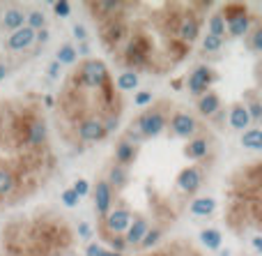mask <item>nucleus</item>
<instances>
[{
	"label": "nucleus",
	"instance_id": "1",
	"mask_svg": "<svg viewBox=\"0 0 262 256\" xmlns=\"http://www.w3.org/2000/svg\"><path fill=\"white\" fill-rule=\"evenodd\" d=\"M212 3H85L99 42L127 72L168 74L186 60Z\"/></svg>",
	"mask_w": 262,
	"mask_h": 256
},
{
	"label": "nucleus",
	"instance_id": "2",
	"mask_svg": "<svg viewBox=\"0 0 262 256\" xmlns=\"http://www.w3.org/2000/svg\"><path fill=\"white\" fill-rule=\"evenodd\" d=\"M58 162L41 100L35 92L0 97V203L16 206L53 178Z\"/></svg>",
	"mask_w": 262,
	"mask_h": 256
},
{
	"label": "nucleus",
	"instance_id": "3",
	"mask_svg": "<svg viewBox=\"0 0 262 256\" xmlns=\"http://www.w3.org/2000/svg\"><path fill=\"white\" fill-rule=\"evenodd\" d=\"M122 111V92L115 88V78L106 63L85 58L74 65L58 90L55 127L64 143L72 146L76 129L85 123H101L106 134H113L120 127Z\"/></svg>",
	"mask_w": 262,
	"mask_h": 256
},
{
	"label": "nucleus",
	"instance_id": "4",
	"mask_svg": "<svg viewBox=\"0 0 262 256\" xmlns=\"http://www.w3.org/2000/svg\"><path fill=\"white\" fill-rule=\"evenodd\" d=\"M72 240L74 233L62 215L41 210L5 226L0 256H64Z\"/></svg>",
	"mask_w": 262,
	"mask_h": 256
},
{
	"label": "nucleus",
	"instance_id": "5",
	"mask_svg": "<svg viewBox=\"0 0 262 256\" xmlns=\"http://www.w3.org/2000/svg\"><path fill=\"white\" fill-rule=\"evenodd\" d=\"M228 210L226 222L237 235L249 229L260 231V162L239 166L228 183Z\"/></svg>",
	"mask_w": 262,
	"mask_h": 256
},
{
	"label": "nucleus",
	"instance_id": "6",
	"mask_svg": "<svg viewBox=\"0 0 262 256\" xmlns=\"http://www.w3.org/2000/svg\"><path fill=\"white\" fill-rule=\"evenodd\" d=\"M168 102H161V104L157 106H149V109H145L143 113L138 115V120L134 123L136 132L140 134L143 139H149V136H157V134H161L163 129H166L168 125Z\"/></svg>",
	"mask_w": 262,
	"mask_h": 256
},
{
	"label": "nucleus",
	"instance_id": "7",
	"mask_svg": "<svg viewBox=\"0 0 262 256\" xmlns=\"http://www.w3.org/2000/svg\"><path fill=\"white\" fill-rule=\"evenodd\" d=\"M216 78H219V74L214 72L212 67L200 65V67H195L193 72L186 76V88H189V92H193V95H205V92H209V86H212Z\"/></svg>",
	"mask_w": 262,
	"mask_h": 256
},
{
	"label": "nucleus",
	"instance_id": "8",
	"mask_svg": "<svg viewBox=\"0 0 262 256\" xmlns=\"http://www.w3.org/2000/svg\"><path fill=\"white\" fill-rule=\"evenodd\" d=\"M92 196H95V210L99 217H106L111 212V206H113V189L108 187L106 180H97L95 187H92Z\"/></svg>",
	"mask_w": 262,
	"mask_h": 256
},
{
	"label": "nucleus",
	"instance_id": "9",
	"mask_svg": "<svg viewBox=\"0 0 262 256\" xmlns=\"http://www.w3.org/2000/svg\"><path fill=\"white\" fill-rule=\"evenodd\" d=\"M193 252H198V249H195L189 240H172V243L163 245V247H159V249L140 252V254H134V256H191Z\"/></svg>",
	"mask_w": 262,
	"mask_h": 256
},
{
	"label": "nucleus",
	"instance_id": "10",
	"mask_svg": "<svg viewBox=\"0 0 262 256\" xmlns=\"http://www.w3.org/2000/svg\"><path fill=\"white\" fill-rule=\"evenodd\" d=\"M168 125H170V132L182 139H189L191 134H195V129H198V123L193 120V115L184 113V111H175V113L170 115V120H168Z\"/></svg>",
	"mask_w": 262,
	"mask_h": 256
},
{
	"label": "nucleus",
	"instance_id": "11",
	"mask_svg": "<svg viewBox=\"0 0 262 256\" xmlns=\"http://www.w3.org/2000/svg\"><path fill=\"white\" fill-rule=\"evenodd\" d=\"M35 37H37V32L32 30V28L21 26V28H16L14 32H9V37H7L5 44H7L9 51H26L28 46H32Z\"/></svg>",
	"mask_w": 262,
	"mask_h": 256
},
{
	"label": "nucleus",
	"instance_id": "12",
	"mask_svg": "<svg viewBox=\"0 0 262 256\" xmlns=\"http://www.w3.org/2000/svg\"><path fill=\"white\" fill-rule=\"evenodd\" d=\"M136 155H138V148H136L134 141H129V139L122 136L118 143H115V162H118V166H124V169H127L129 164L136 162Z\"/></svg>",
	"mask_w": 262,
	"mask_h": 256
},
{
	"label": "nucleus",
	"instance_id": "13",
	"mask_svg": "<svg viewBox=\"0 0 262 256\" xmlns=\"http://www.w3.org/2000/svg\"><path fill=\"white\" fill-rule=\"evenodd\" d=\"M177 185H180L182 192L193 194L195 189L203 185V173H200V169L198 166H189V169H184L180 173V178H177Z\"/></svg>",
	"mask_w": 262,
	"mask_h": 256
},
{
	"label": "nucleus",
	"instance_id": "14",
	"mask_svg": "<svg viewBox=\"0 0 262 256\" xmlns=\"http://www.w3.org/2000/svg\"><path fill=\"white\" fill-rule=\"evenodd\" d=\"M147 229H149V226H147V220H145V217H138L134 224H129L127 238H124V245H140V240L145 238Z\"/></svg>",
	"mask_w": 262,
	"mask_h": 256
},
{
	"label": "nucleus",
	"instance_id": "15",
	"mask_svg": "<svg viewBox=\"0 0 262 256\" xmlns=\"http://www.w3.org/2000/svg\"><path fill=\"white\" fill-rule=\"evenodd\" d=\"M23 21H26V12L23 9H18V7H9V9H5V14H3V28L5 30H16V28H21L23 26Z\"/></svg>",
	"mask_w": 262,
	"mask_h": 256
},
{
	"label": "nucleus",
	"instance_id": "16",
	"mask_svg": "<svg viewBox=\"0 0 262 256\" xmlns=\"http://www.w3.org/2000/svg\"><path fill=\"white\" fill-rule=\"evenodd\" d=\"M230 125L235 129H249L251 125V115L246 111V104H235L230 111Z\"/></svg>",
	"mask_w": 262,
	"mask_h": 256
},
{
	"label": "nucleus",
	"instance_id": "17",
	"mask_svg": "<svg viewBox=\"0 0 262 256\" xmlns=\"http://www.w3.org/2000/svg\"><path fill=\"white\" fill-rule=\"evenodd\" d=\"M219 106H221V100H219V95L216 92H205L203 97H200V102H198V111L203 115H214L219 111Z\"/></svg>",
	"mask_w": 262,
	"mask_h": 256
},
{
	"label": "nucleus",
	"instance_id": "18",
	"mask_svg": "<svg viewBox=\"0 0 262 256\" xmlns=\"http://www.w3.org/2000/svg\"><path fill=\"white\" fill-rule=\"evenodd\" d=\"M127 180H129L127 169H124V166H118V164H115L113 169L108 171V178H106V183H108V187L113 189V194H115V189H122L124 185H127Z\"/></svg>",
	"mask_w": 262,
	"mask_h": 256
},
{
	"label": "nucleus",
	"instance_id": "19",
	"mask_svg": "<svg viewBox=\"0 0 262 256\" xmlns=\"http://www.w3.org/2000/svg\"><path fill=\"white\" fill-rule=\"evenodd\" d=\"M249 28H251V14L249 12L242 14V16H237V18H232V21L228 23V32H230L232 37L246 35V32H249Z\"/></svg>",
	"mask_w": 262,
	"mask_h": 256
},
{
	"label": "nucleus",
	"instance_id": "20",
	"mask_svg": "<svg viewBox=\"0 0 262 256\" xmlns=\"http://www.w3.org/2000/svg\"><path fill=\"white\" fill-rule=\"evenodd\" d=\"M207 150H209L207 139H195V141H191L189 146L184 148V155L191 157V160H203V157L207 155Z\"/></svg>",
	"mask_w": 262,
	"mask_h": 256
},
{
	"label": "nucleus",
	"instance_id": "21",
	"mask_svg": "<svg viewBox=\"0 0 262 256\" xmlns=\"http://www.w3.org/2000/svg\"><path fill=\"white\" fill-rule=\"evenodd\" d=\"M214 208H216V201H214V199H195V201L191 203V212H193L195 217L212 215Z\"/></svg>",
	"mask_w": 262,
	"mask_h": 256
},
{
	"label": "nucleus",
	"instance_id": "22",
	"mask_svg": "<svg viewBox=\"0 0 262 256\" xmlns=\"http://www.w3.org/2000/svg\"><path fill=\"white\" fill-rule=\"evenodd\" d=\"M207 35H214V37H221L223 40V35H226V23H223V18H221V14H209V18H207Z\"/></svg>",
	"mask_w": 262,
	"mask_h": 256
},
{
	"label": "nucleus",
	"instance_id": "23",
	"mask_svg": "<svg viewBox=\"0 0 262 256\" xmlns=\"http://www.w3.org/2000/svg\"><path fill=\"white\" fill-rule=\"evenodd\" d=\"M242 143H244V148H251V150H262V134L258 127L253 129H246L244 136H242Z\"/></svg>",
	"mask_w": 262,
	"mask_h": 256
},
{
	"label": "nucleus",
	"instance_id": "24",
	"mask_svg": "<svg viewBox=\"0 0 262 256\" xmlns=\"http://www.w3.org/2000/svg\"><path fill=\"white\" fill-rule=\"evenodd\" d=\"M136 83H138V74H134V72H122V74L118 76V81H115V88L122 92V90H131V88H136Z\"/></svg>",
	"mask_w": 262,
	"mask_h": 256
},
{
	"label": "nucleus",
	"instance_id": "25",
	"mask_svg": "<svg viewBox=\"0 0 262 256\" xmlns=\"http://www.w3.org/2000/svg\"><path fill=\"white\" fill-rule=\"evenodd\" d=\"M58 63H67V65H74L76 63V51L72 49L69 44H64L62 49L58 51Z\"/></svg>",
	"mask_w": 262,
	"mask_h": 256
},
{
	"label": "nucleus",
	"instance_id": "26",
	"mask_svg": "<svg viewBox=\"0 0 262 256\" xmlns=\"http://www.w3.org/2000/svg\"><path fill=\"white\" fill-rule=\"evenodd\" d=\"M221 46H223V40H221V37L205 35V40H203V51H209V53H214V51H219Z\"/></svg>",
	"mask_w": 262,
	"mask_h": 256
},
{
	"label": "nucleus",
	"instance_id": "27",
	"mask_svg": "<svg viewBox=\"0 0 262 256\" xmlns=\"http://www.w3.org/2000/svg\"><path fill=\"white\" fill-rule=\"evenodd\" d=\"M203 243L207 245L209 249H216L219 245H221V235H219V231H203Z\"/></svg>",
	"mask_w": 262,
	"mask_h": 256
},
{
	"label": "nucleus",
	"instance_id": "28",
	"mask_svg": "<svg viewBox=\"0 0 262 256\" xmlns=\"http://www.w3.org/2000/svg\"><path fill=\"white\" fill-rule=\"evenodd\" d=\"M159 238H161V231H159V229H154V231H147V233H145V238L140 240V249H149V247H152L154 243H157Z\"/></svg>",
	"mask_w": 262,
	"mask_h": 256
},
{
	"label": "nucleus",
	"instance_id": "29",
	"mask_svg": "<svg viewBox=\"0 0 262 256\" xmlns=\"http://www.w3.org/2000/svg\"><path fill=\"white\" fill-rule=\"evenodd\" d=\"M26 16H30V26L28 28H32L35 32H37V28L44 26V16H41L39 12H30V14H26Z\"/></svg>",
	"mask_w": 262,
	"mask_h": 256
},
{
	"label": "nucleus",
	"instance_id": "30",
	"mask_svg": "<svg viewBox=\"0 0 262 256\" xmlns=\"http://www.w3.org/2000/svg\"><path fill=\"white\" fill-rule=\"evenodd\" d=\"M53 7H55V12H58V16H69V12H72V5L69 3H55Z\"/></svg>",
	"mask_w": 262,
	"mask_h": 256
},
{
	"label": "nucleus",
	"instance_id": "31",
	"mask_svg": "<svg viewBox=\"0 0 262 256\" xmlns=\"http://www.w3.org/2000/svg\"><path fill=\"white\" fill-rule=\"evenodd\" d=\"M62 199H64V203H67L69 208H72V206H76V203H78V196H76V194H74V189H67V192L62 194Z\"/></svg>",
	"mask_w": 262,
	"mask_h": 256
},
{
	"label": "nucleus",
	"instance_id": "32",
	"mask_svg": "<svg viewBox=\"0 0 262 256\" xmlns=\"http://www.w3.org/2000/svg\"><path fill=\"white\" fill-rule=\"evenodd\" d=\"M262 49V28H255L253 30V51Z\"/></svg>",
	"mask_w": 262,
	"mask_h": 256
},
{
	"label": "nucleus",
	"instance_id": "33",
	"mask_svg": "<svg viewBox=\"0 0 262 256\" xmlns=\"http://www.w3.org/2000/svg\"><path fill=\"white\" fill-rule=\"evenodd\" d=\"M74 194H76V196H83V194H88V185L83 183V180H78V183L74 185Z\"/></svg>",
	"mask_w": 262,
	"mask_h": 256
},
{
	"label": "nucleus",
	"instance_id": "34",
	"mask_svg": "<svg viewBox=\"0 0 262 256\" xmlns=\"http://www.w3.org/2000/svg\"><path fill=\"white\" fill-rule=\"evenodd\" d=\"M147 102H152V95H149V92H140V95L136 97V104H138V106L147 104Z\"/></svg>",
	"mask_w": 262,
	"mask_h": 256
},
{
	"label": "nucleus",
	"instance_id": "35",
	"mask_svg": "<svg viewBox=\"0 0 262 256\" xmlns=\"http://www.w3.org/2000/svg\"><path fill=\"white\" fill-rule=\"evenodd\" d=\"M74 35H76L78 40H85V28H83V26H74Z\"/></svg>",
	"mask_w": 262,
	"mask_h": 256
},
{
	"label": "nucleus",
	"instance_id": "36",
	"mask_svg": "<svg viewBox=\"0 0 262 256\" xmlns=\"http://www.w3.org/2000/svg\"><path fill=\"white\" fill-rule=\"evenodd\" d=\"M7 74H9V67H7L5 63H0V81H3V78L7 76Z\"/></svg>",
	"mask_w": 262,
	"mask_h": 256
},
{
	"label": "nucleus",
	"instance_id": "37",
	"mask_svg": "<svg viewBox=\"0 0 262 256\" xmlns=\"http://www.w3.org/2000/svg\"><path fill=\"white\" fill-rule=\"evenodd\" d=\"M0 210H3V203H0Z\"/></svg>",
	"mask_w": 262,
	"mask_h": 256
}]
</instances>
